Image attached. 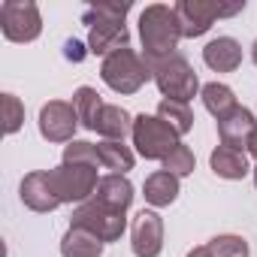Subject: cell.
<instances>
[{
    "mask_svg": "<svg viewBox=\"0 0 257 257\" xmlns=\"http://www.w3.org/2000/svg\"><path fill=\"white\" fill-rule=\"evenodd\" d=\"M103 79L112 91L134 94L143 82L152 79V70H149V61H140L131 49H118L103 61Z\"/></svg>",
    "mask_w": 257,
    "mask_h": 257,
    "instance_id": "7a4b0ae2",
    "label": "cell"
},
{
    "mask_svg": "<svg viewBox=\"0 0 257 257\" xmlns=\"http://www.w3.org/2000/svg\"><path fill=\"white\" fill-rule=\"evenodd\" d=\"M4 109H7V134H16L22 124V106L13 94H4Z\"/></svg>",
    "mask_w": 257,
    "mask_h": 257,
    "instance_id": "4316f807",
    "label": "cell"
},
{
    "mask_svg": "<svg viewBox=\"0 0 257 257\" xmlns=\"http://www.w3.org/2000/svg\"><path fill=\"white\" fill-rule=\"evenodd\" d=\"M254 131H257V121L242 106H236L233 112H227L224 118H218V134H221V143L224 146L242 149V146H248V140H251Z\"/></svg>",
    "mask_w": 257,
    "mask_h": 257,
    "instance_id": "8fae6325",
    "label": "cell"
},
{
    "mask_svg": "<svg viewBox=\"0 0 257 257\" xmlns=\"http://www.w3.org/2000/svg\"><path fill=\"white\" fill-rule=\"evenodd\" d=\"M134 254L137 257H158L161 248H164V224L155 212H140L134 218Z\"/></svg>",
    "mask_w": 257,
    "mask_h": 257,
    "instance_id": "9c48e42d",
    "label": "cell"
},
{
    "mask_svg": "<svg viewBox=\"0 0 257 257\" xmlns=\"http://www.w3.org/2000/svg\"><path fill=\"white\" fill-rule=\"evenodd\" d=\"M97 152H100V164H103L106 170H112L115 176H121V173H127V170H134V155L127 152V146H121V143L106 140V143L97 146Z\"/></svg>",
    "mask_w": 257,
    "mask_h": 257,
    "instance_id": "7402d4cb",
    "label": "cell"
},
{
    "mask_svg": "<svg viewBox=\"0 0 257 257\" xmlns=\"http://www.w3.org/2000/svg\"><path fill=\"white\" fill-rule=\"evenodd\" d=\"M127 46V31L121 22H100L91 28V52L94 55H112Z\"/></svg>",
    "mask_w": 257,
    "mask_h": 257,
    "instance_id": "2e32d148",
    "label": "cell"
},
{
    "mask_svg": "<svg viewBox=\"0 0 257 257\" xmlns=\"http://www.w3.org/2000/svg\"><path fill=\"white\" fill-rule=\"evenodd\" d=\"M73 109H76L79 121L88 127V131H97V121H100L106 106H103V100H100V94L94 88H79L76 97H73Z\"/></svg>",
    "mask_w": 257,
    "mask_h": 257,
    "instance_id": "ffe728a7",
    "label": "cell"
},
{
    "mask_svg": "<svg viewBox=\"0 0 257 257\" xmlns=\"http://www.w3.org/2000/svg\"><path fill=\"white\" fill-rule=\"evenodd\" d=\"M67 58H70V61H82V43L70 40V43H67Z\"/></svg>",
    "mask_w": 257,
    "mask_h": 257,
    "instance_id": "83f0119b",
    "label": "cell"
},
{
    "mask_svg": "<svg viewBox=\"0 0 257 257\" xmlns=\"http://www.w3.org/2000/svg\"><path fill=\"white\" fill-rule=\"evenodd\" d=\"M212 170L221 176V179H242L248 176V155L242 149H233V146H218L212 152Z\"/></svg>",
    "mask_w": 257,
    "mask_h": 257,
    "instance_id": "9a60e30c",
    "label": "cell"
},
{
    "mask_svg": "<svg viewBox=\"0 0 257 257\" xmlns=\"http://www.w3.org/2000/svg\"><path fill=\"white\" fill-rule=\"evenodd\" d=\"M134 146L143 158L149 161H164L179 143H176V134L158 118V115H140L134 121Z\"/></svg>",
    "mask_w": 257,
    "mask_h": 257,
    "instance_id": "3957f363",
    "label": "cell"
},
{
    "mask_svg": "<svg viewBox=\"0 0 257 257\" xmlns=\"http://www.w3.org/2000/svg\"><path fill=\"white\" fill-rule=\"evenodd\" d=\"M203 61H206L212 70H218V73H230V70H236V67L242 64V49H239L236 40L218 37V40H212V43L203 49Z\"/></svg>",
    "mask_w": 257,
    "mask_h": 257,
    "instance_id": "5bb4252c",
    "label": "cell"
},
{
    "mask_svg": "<svg viewBox=\"0 0 257 257\" xmlns=\"http://www.w3.org/2000/svg\"><path fill=\"white\" fill-rule=\"evenodd\" d=\"M22 200L25 206H31L34 212H52L61 200L52 188V179L49 173H31L25 182H22Z\"/></svg>",
    "mask_w": 257,
    "mask_h": 257,
    "instance_id": "7c38bea8",
    "label": "cell"
},
{
    "mask_svg": "<svg viewBox=\"0 0 257 257\" xmlns=\"http://www.w3.org/2000/svg\"><path fill=\"white\" fill-rule=\"evenodd\" d=\"M64 164H79V167H94L100 164V152L91 143H70L64 152Z\"/></svg>",
    "mask_w": 257,
    "mask_h": 257,
    "instance_id": "cb8c5ba5",
    "label": "cell"
},
{
    "mask_svg": "<svg viewBox=\"0 0 257 257\" xmlns=\"http://www.w3.org/2000/svg\"><path fill=\"white\" fill-rule=\"evenodd\" d=\"M164 170L173 173V176H188V173H194V152L179 143V146L164 158Z\"/></svg>",
    "mask_w": 257,
    "mask_h": 257,
    "instance_id": "d4e9b609",
    "label": "cell"
},
{
    "mask_svg": "<svg viewBox=\"0 0 257 257\" xmlns=\"http://www.w3.org/2000/svg\"><path fill=\"white\" fill-rule=\"evenodd\" d=\"M76 109L55 100V103H46L43 112H40V134L52 143H67L76 131Z\"/></svg>",
    "mask_w": 257,
    "mask_h": 257,
    "instance_id": "52a82bcc",
    "label": "cell"
},
{
    "mask_svg": "<svg viewBox=\"0 0 257 257\" xmlns=\"http://www.w3.org/2000/svg\"><path fill=\"white\" fill-rule=\"evenodd\" d=\"M254 61H257V43H254Z\"/></svg>",
    "mask_w": 257,
    "mask_h": 257,
    "instance_id": "4dcf8cb0",
    "label": "cell"
},
{
    "mask_svg": "<svg viewBox=\"0 0 257 257\" xmlns=\"http://www.w3.org/2000/svg\"><path fill=\"white\" fill-rule=\"evenodd\" d=\"M73 227H82V230H91L94 236H100L103 242H112L124 233V215L121 212H112L106 206H100L97 200H91L88 206L76 209L73 212Z\"/></svg>",
    "mask_w": 257,
    "mask_h": 257,
    "instance_id": "8992f818",
    "label": "cell"
},
{
    "mask_svg": "<svg viewBox=\"0 0 257 257\" xmlns=\"http://www.w3.org/2000/svg\"><path fill=\"white\" fill-rule=\"evenodd\" d=\"M61 254L64 257H100L103 254V239L94 236L91 230L70 227V233L61 242Z\"/></svg>",
    "mask_w": 257,
    "mask_h": 257,
    "instance_id": "e0dca14e",
    "label": "cell"
},
{
    "mask_svg": "<svg viewBox=\"0 0 257 257\" xmlns=\"http://www.w3.org/2000/svg\"><path fill=\"white\" fill-rule=\"evenodd\" d=\"M0 22H4V34L10 40H34L40 34V16L34 4H4L0 10Z\"/></svg>",
    "mask_w": 257,
    "mask_h": 257,
    "instance_id": "ba28073f",
    "label": "cell"
},
{
    "mask_svg": "<svg viewBox=\"0 0 257 257\" xmlns=\"http://www.w3.org/2000/svg\"><path fill=\"white\" fill-rule=\"evenodd\" d=\"M155 82L176 103H188L197 91V73L188 67V61L182 55H173V58L155 64Z\"/></svg>",
    "mask_w": 257,
    "mask_h": 257,
    "instance_id": "277c9868",
    "label": "cell"
},
{
    "mask_svg": "<svg viewBox=\"0 0 257 257\" xmlns=\"http://www.w3.org/2000/svg\"><path fill=\"white\" fill-rule=\"evenodd\" d=\"M188 257H212V251H209V245H206V248H194Z\"/></svg>",
    "mask_w": 257,
    "mask_h": 257,
    "instance_id": "f1b7e54d",
    "label": "cell"
},
{
    "mask_svg": "<svg viewBox=\"0 0 257 257\" xmlns=\"http://www.w3.org/2000/svg\"><path fill=\"white\" fill-rule=\"evenodd\" d=\"M94 200L100 203V206H106V209H112V212H127V206H131V200H134V188H131V182H127L124 176H106V179H100V185H97V191H94Z\"/></svg>",
    "mask_w": 257,
    "mask_h": 257,
    "instance_id": "4fadbf2b",
    "label": "cell"
},
{
    "mask_svg": "<svg viewBox=\"0 0 257 257\" xmlns=\"http://www.w3.org/2000/svg\"><path fill=\"white\" fill-rule=\"evenodd\" d=\"M254 182H257V170H254Z\"/></svg>",
    "mask_w": 257,
    "mask_h": 257,
    "instance_id": "1f68e13d",
    "label": "cell"
},
{
    "mask_svg": "<svg viewBox=\"0 0 257 257\" xmlns=\"http://www.w3.org/2000/svg\"><path fill=\"white\" fill-rule=\"evenodd\" d=\"M209 251H212V257H245L248 245L242 236H218V239H212Z\"/></svg>",
    "mask_w": 257,
    "mask_h": 257,
    "instance_id": "484cf974",
    "label": "cell"
},
{
    "mask_svg": "<svg viewBox=\"0 0 257 257\" xmlns=\"http://www.w3.org/2000/svg\"><path fill=\"white\" fill-rule=\"evenodd\" d=\"M248 152L257 158V131H254V134H251V140H248Z\"/></svg>",
    "mask_w": 257,
    "mask_h": 257,
    "instance_id": "f546056e",
    "label": "cell"
},
{
    "mask_svg": "<svg viewBox=\"0 0 257 257\" xmlns=\"http://www.w3.org/2000/svg\"><path fill=\"white\" fill-rule=\"evenodd\" d=\"M158 118L170 127L176 137L188 134V131H191V124H194V115H191L188 103H176V100H164V103L158 106Z\"/></svg>",
    "mask_w": 257,
    "mask_h": 257,
    "instance_id": "44dd1931",
    "label": "cell"
},
{
    "mask_svg": "<svg viewBox=\"0 0 257 257\" xmlns=\"http://www.w3.org/2000/svg\"><path fill=\"white\" fill-rule=\"evenodd\" d=\"M97 134L112 140V143H121L127 134H134V124H131V115H127L121 106H106L100 121H97Z\"/></svg>",
    "mask_w": 257,
    "mask_h": 257,
    "instance_id": "d6986e66",
    "label": "cell"
},
{
    "mask_svg": "<svg viewBox=\"0 0 257 257\" xmlns=\"http://www.w3.org/2000/svg\"><path fill=\"white\" fill-rule=\"evenodd\" d=\"M52 188L61 203H79L97 191V170L94 167H79V164H61L58 170L49 173Z\"/></svg>",
    "mask_w": 257,
    "mask_h": 257,
    "instance_id": "5b68a950",
    "label": "cell"
},
{
    "mask_svg": "<svg viewBox=\"0 0 257 257\" xmlns=\"http://www.w3.org/2000/svg\"><path fill=\"white\" fill-rule=\"evenodd\" d=\"M140 31H143V46H146V61L149 64H161V61H167V55L173 58L176 40L182 34L176 13H170L167 7H152V10L143 13Z\"/></svg>",
    "mask_w": 257,
    "mask_h": 257,
    "instance_id": "6da1fadb",
    "label": "cell"
},
{
    "mask_svg": "<svg viewBox=\"0 0 257 257\" xmlns=\"http://www.w3.org/2000/svg\"><path fill=\"white\" fill-rule=\"evenodd\" d=\"M143 191H146V200H149L152 206H170V203L179 197V176H173V173H167V170L152 173V176L146 179Z\"/></svg>",
    "mask_w": 257,
    "mask_h": 257,
    "instance_id": "ac0fdd59",
    "label": "cell"
},
{
    "mask_svg": "<svg viewBox=\"0 0 257 257\" xmlns=\"http://www.w3.org/2000/svg\"><path fill=\"white\" fill-rule=\"evenodd\" d=\"M203 103H206V109H209L215 118H224L227 112L236 109V97H233V91H230L227 85H218V82H212V85L203 88Z\"/></svg>",
    "mask_w": 257,
    "mask_h": 257,
    "instance_id": "603a6c76",
    "label": "cell"
},
{
    "mask_svg": "<svg viewBox=\"0 0 257 257\" xmlns=\"http://www.w3.org/2000/svg\"><path fill=\"white\" fill-rule=\"evenodd\" d=\"M242 7H227V10H221V7H203V4H182L179 10H176V16H179V28H182V34L185 37H200V34H206L209 28H212V19L215 16H233V13H239Z\"/></svg>",
    "mask_w": 257,
    "mask_h": 257,
    "instance_id": "30bf717a",
    "label": "cell"
}]
</instances>
